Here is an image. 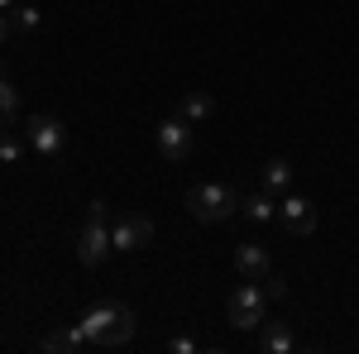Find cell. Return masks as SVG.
<instances>
[{"label":"cell","mask_w":359,"mask_h":354,"mask_svg":"<svg viewBox=\"0 0 359 354\" xmlns=\"http://www.w3.org/2000/svg\"><path fill=\"white\" fill-rule=\"evenodd\" d=\"M235 268L245 273V278H254V282H264V278L273 273V259H269V249H264V245L245 240V245H235Z\"/></svg>","instance_id":"cell-9"},{"label":"cell","mask_w":359,"mask_h":354,"mask_svg":"<svg viewBox=\"0 0 359 354\" xmlns=\"http://www.w3.org/2000/svg\"><path fill=\"white\" fill-rule=\"evenodd\" d=\"M25 139L39 158H57L67 149V130H62V120H53V115H34L25 125Z\"/></svg>","instance_id":"cell-5"},{"label":"cell","mask_w":359,"mask_h":354,"mask_svg":"<svg viewBox=\"0 0 359 354\" xmlns=\"http://www.w3.org/2000/svg\"><path fill=\"white\" fill-rule=\"evenodd\" d=\"M43 350L48 354H77V350H86V335L77 326L72 330H48V335H43Z\"/></svg>","instance_id":"cell-12"},{"label":"cell","mask_w":359,"mask_h":354,"mask_svg":"<svg viewBox=\"0 0 359 354\" xmlns=\"http://www.w3.org/2000/svg\"><path fill=\"white\" fill-rule=\"evenodd\" d=\"M278 220H283V230H292V235H311V230H316V206H311L306 196L283 191V201H278Z\"/></svg>","instance_id":"cell-8"},{"label":"cell","mask_w":359,"mask_h":354,"mask_svg":"<svg viewBox=\"0 0 359 354\" xmlns=\"http://www.w3.org/2000/svg\"><path fill=\"white\" fill-rule=\"evenodd\" d=\"M192 149H196V130H192V120H163L158 125V154H163L168 163H187L192 158Z\"/></svg>","instance_id":"cell-6"},{"label":"cell","mask_w":359,"mask_h":354,"mask_svg":"<svg viewBox=\"0 0 359 354\" xmlns=\"http://www.w3.org/2000/svg\"><path fill=\"white\" fill-rule=\"evenodd\" d=\"M211 110H216V101H211V91H187V96H182V120H206V115H211Z\"/></svg>","instance_id":"cell-15"},{"label":"cell","mask_w":359,"mask_h":354,"mask_svg":"<svg viewBox=\"0 0 359 354\" xmlns=\"http://www.w3.org/2000/svg\"><path fill=\"white\" fill-rule=\"evenodd\" d=\"M240 211H245L249 220H259V225H269V220H278V196L273 191H254V196L240 201Z\"/></svg>","instance_id":"cell-11"},{"label":"cell","mask_w":359,"mask_h":354,"mask_svg":"<svg viewBox=\"0 0 359 354\" xmlns=\"http://www.w3.org/2000/svg\"><path fill=\"white\" fill-rule=\"evenodd\" d=\"M15 5H20V0H0V10H5V15H10V10H15Z\"/></svg>","instance_id":"cell-21"},{"label":"cell","mask_w":359,"mask_h":354,"mask_svg":"<svg viewBox=\"0 0 359 354\" xmlns=\"http://www.w3.org/2000/svg\"><path fill=\"white\" fill-rule=\"evenodd\" d=\"M15 120H20V91L10 77H0V130H15Z\"/></svg>","instance_id":"cell-14"},{"label":"cell","mask_w":359,"mask_h":354,"mask_svg":"<svg viewBox=\"0 0 359 354\" xmlns=\"http://www.w3.org/2000/svg\"><path fill=\"white\" fill-rule=\"evenodd\" d=\"M0 135H5V130H0Z\"/></svg>","instance_id":"cell-22"},{"label":"cell","mask_w":359,"mask_h":354,"mask_svg":"<svg viewBox=\"0 0 359 354\" xmlns=\"http://www.w3.org/2000/svg\"><path fill=\"white\" fill-rule=\"evenodd\" d=\"M111 216H106V201H91L82 220V235H77V259L86 268H101L111 259Z\"/></svg>","instance_id":"cell-3"},{"label":"cell","mask_w":359,"mask_h":354,"mask_svg":"<svg viewBox=\"0 0 359 354\" xmlns=\"http://www.w3.org/2000/svg\"><path fill=\"white\" fill-rule=\"evenodd\" d=\"M77 330L86 335V345L120 350V345H130V340H135V311H130V306H120V301H96L82 321H77Z\"/></svg>","instance_id":"cell-1"},{"label":"cell","mask_w":359,"mask_h":354,"mask_svg":"<svg viewBox=\"0 0 359 354\" xmlns=\"http://www.w3.org/2000/svg\"><path fill=\"white\" fill-rule=\"evenodd\" d=\"M264 297H269V301H278V297H287V282H278L273 273H269V278H264Z\"/></svg>","instance_id":"cell-19"},{"label":"cell","mask_w":359,"mask_h":354,"mask_svg":"<svg viewBox=\"0 0 359 354\" xmlns=\"http://www.w3.org/2000/svg\"><path fill=\"white\" fill-rule=\"evenodd\" d=\"M264 311H269V297H264V287H254V278H245V287H235L225 301V321L235 330H259Z\"/></svg>","instance_id":"cell-4"},{"label":"cell","mask_w":359,"mask_h":354,"mask_svg":"<svg viewBox=\"0 0 359 354\" xmlns=\"http://www.w3.org/2000/svg\"><path fill=\"white\" fill-rule=\"evenodd\" d=\"M287 187H292V163H287V158H269V163H264V191L283 196Z\"/></svg>","instance_id":"cell-13"},{"label":"cell","mask_w":359,"mask_h":354,"mask_svg":"<svg viewBox=\"0 0 359 354\" xmlns=\"http://www.w3.org/2000/svg\"><path fill=\"white\" fill-rule=\"evenodd\" d=\"M240 191L225 187V182H196V187H187V211H192V220H206V225H221V220H230L235 211H240Z\"/></svg>","instance_id":"cell-2"},{"label":"cell","mask_w":359,"mask_h":354,"mask_svg":"<svg viewBox=\"0 0 359 354\" xmlns=\"http://www.w3.org/2000/svg\"><path fill=\"white\" fill-rule=\"evenodd\" d=\"M10 34H15V25H10V15L0 10V48H5V39H10Z\"/></svg>","instance_id":"cell-20"},{"label":"cell","mask_w":359,"mask_h":354,"mask_svg":"<svg viewBox=\"0 0 359 354\" xmlns=\"http://www.w3.org/2000/svg\"><path fill=\"white\" fill-rule=\"evenodd\" d=\"M259 330H264V335H259V345H264L269 354H287L292 345H297V340H292V326H287V321H264Z\"/></svg>","instance_id":"cell-10"},{"label":"cell","mask_w":359,"mask_h":354,"mask_svg":"<svg viewBox=\"0 0 359 354\" xmlns=\"http://www.w3.org/2000/svg\"><path fill=\"white\" fill-rule=\"evenodd\" d=\"M201 345H196L192 335H177V340H168V354H196Z\"/></svg>","instance_id":"cell-18"},{"label":"cell","mask_w":359,"mask_h":354,"mask_svg":"<svg viewBox=\"0 0 359 354\" xmlns=\"http://www.w3.org/2000/svg\"><path fill=\"white\" fill-rule=\"evenodd\" d=\"M25 144L29 139H15L5 130V135H0V163H20V158H25Z\"/></svg>","instance_id":"cell-16"},{"label":"cell","mask_w":359,"mask_h":354,"mask_svg":"<svg viewBox=\"0 0 359 354\" xmlns=\"http://www.w3.org/2000/svg\"><path fill=\"white\" fill-rule=\"evenodd\" d=\"M111 245L115 249H144V245H154V220L139 216V211L115 216L111 220Z\"/></svg>","instance_id":"cell-7"},{"label":"cell","mask_w":359,"mask_h":354,"mask_svg":"<svg viewBox=\"0 0 359 354\" xmlns=\"http://www.w3.org/2000/svg\"><path fill=\"white\" fill-rule=\"evenodd\" d=\"M10 25L34 34V29H39V10H34V5H15V10H10Z\"/></svg>","instance_id":"cell-17"}]
</instances>
